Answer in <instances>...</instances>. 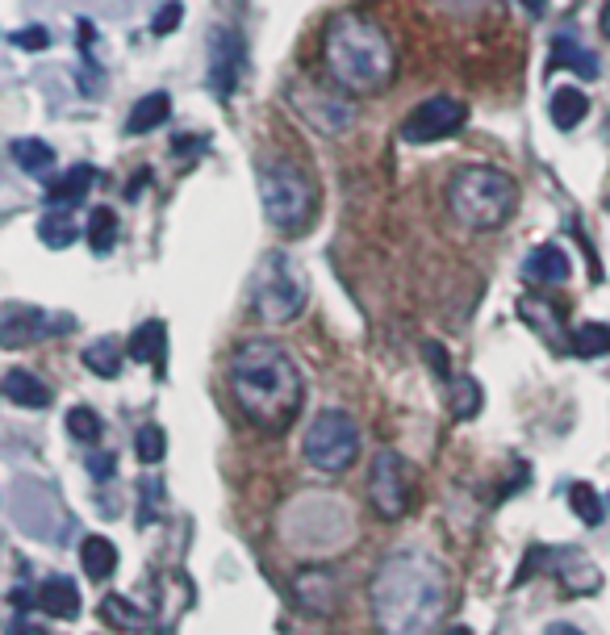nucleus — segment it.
<instances>
[{
  "mask_svg": "<svg viewBox=\"0 0 610 635\" xmlns=\"http://www.w3.org/2000/svg\"><path fill=\"white\" fill-rule=\"evenodd\" d=\"M569 506H573V514H577L585 527H598V523H602V498H598L594 485L573 481V485H569Z\"/></svg>",
  "mask_w": 610,
  "mask_h": 635,
  "instance_id": "29",
  "label": "nucleus"
},
{
  "mask_svg": "<svg viewBox=\"0 0 610 635\" xmlns=\"http://www.w3.org/2000/svg\"><path fill=\"white\" fill-rule=\"evenodd\" d=\"M548 635H585L581 627H573V623H552L548 627Z\"/></svg>",
  "mask_w": 610,
  "mask_h": 635,
  "instance_id": "40",
  "label": "nucleus"
},
{
  "mask_svg": "<svg viewBox=\"0 0 610 635\" xmlns=\"http://www.w3.org/2000/svg\"><path fill=\"white\" fill-rule=\"evenodd\" d=\"M527 280H535V285H560V280H569V255L544 243V247H535L527 255V264H523Z\"/></svg>",
  "mask_w": 610,
  "mask_h": 635,
  "instance_id": "17",
  "label": "nucleus"
},
{
  "mask_svg": "<svg viewBox=\"0 0 610 635\" xmlns=\"http://www.w3.org/2000/svg\"><path fill=\"white\" fill-rule=\"evenodd\" d=\"M180 13H184V9L176 5V0H172V5H163V9L155 13V21H151V30H155L159 38H163V34H172V30L180 26Z\"/></svg>",
  "mask_w": 610,
  "mask_h": 635,
  "instance_id": "35",
  "label": "nucleus"
},
{
  "mask_svg": "<svg viewBox=\"0 0 610 635\" xmlns=\"http://www.w3.org/2000/svg\"><path fill=\"white\" fill-rule=\"evenodd\" d=\"M84 368L88 372H97V376H113L122 372V351H117V343L113 339H97V343H88L84 347Z\"/></svg>",
  "mask_w": 610,
  "mask_h": 635,
  "instance_id": "27",
  "label": "nucleus"
},
{
  "mask_svg": "<svg viewBox=\"0 0 610 635\" xmlns=\"http://www.w3.org/2000/svg\"><path fill=\"white\" fill-rule=\"evenodd\" d=\"M92 180H97V168H92V163H76V168L72 172H67V176H59L51 188H46V201H51V205H67V209H72L84 193H88V188H92Z\"/></svg>",
  "mask_w": 610,
  "mask_h": 635,
  "instance_id": "21",
  "label": "nucleus"
},
{
  "mask_svg": "<svg viewBox=\"0 0 610 635\" xmlns=\"http://www.w3.org/2000/svg\"><path fill=\"white\" fill-rule=\"evenodd\" d=\"M130 356H134L138 364L163 368V356H168V326H163L159 318H147V322L130 335Z\"/></svg>",
  "mask_w": 610,
  "mask_h": 635,
  "instance_id": "18",
  "label": "nucleus"
},
{
  "mask_svg": "<svg viewBox=\"0 0 610 635\" xmlns=\"http://www.w3.org/2000/svg\"><path fill=\"white\" fill-rule=\"evenodd\" d=\"M322 59L326 72L339 84V92L351 97H368V92H385L397 76V46L385 34L381 21L364 13H339L326 21L322 30Z\"/></svg>",
  "mask_w": 610,
  "mask_h": 635,
  "instance_id": "3",
  "label": "nucleus"
},
{
  "mask_svg": "<svg viewBox=\"0 0 610 635\" xmlns=\"http://www.w3.org/2000/svg\"><path fill=\"white\" fill-rule=\"evenodd\" d=\"M5 397L13 406H26V410H46L55 402V393H51V385L42 381L38 372H30V368H9L5 372Z\"/></svg>",
  "mask_w": 610,
  "mask_h": 635,
  "instance_id": "15",
  "label": "nucleus"
},
{
  "mask_svg": "<svg viewBox=\"0 0 610 635\" xmlns=\"http://www.w3.org/2000/svg\"><path fill=\"white\" fill-rule=\"evenodd\" d=\"M168 113H172V97H168V92H147L143 101H134L126 130L130 134H151V130H159L163 122H168Z\"/></svg>",
  "mask_w": 610,
  "mask_h": 635,
  "instance_id": "20",
  "label": "nucleus"
},
{
  "mask_svg": "<svg viewBox=\"0 0 610 635\" xmlns=\"http://www.w3.org/2000/svg\"><path fill=\"white\" fill-rule=\"evenodd\" d=\"M101 619H105L113 631H147V627H151L143 610H138L134 602H126V598H117V594H105V598H101Z\"/></svg>",
  "mask_w": 610,
  "mask_h": 635,
  "instance_id": "25",
  "label": "nucleus"
},
{
  "mask_svg": "<svg viewBox=\"0 0 610 635\" xmlns=\"http://www.w3.org/2000/svg\"><path fill=\"white\" fill-rule=\"evenodd\" d=\"M88 243H92V251H97V255H109L117 247V214H113V209H92Z\"/></svg>",
  "mask_w": 610,
  "mask_h": 635,
  "instance_id": "30",
  "label": "nucleus"
},
{
  "mask_svg": "<svg viewBox=\"0 0 610 635\" xmlns=\"http://www.w3.org/2000/svg\"><path fill=\"white\" fill-rule=\"evenodd\" d=\"M301 452L318 473H347L360 460V427L356 418L343 410H322L310 427H305Z\"/></svg>",
  "mask_w": 610,
  "mask_h": 635,
  "instance_id": "7",
  "label": "nucleus"
},
{
  "mask_svg": "<svg viewBox=\"0 0 610 635\" xmlns=\"http://www.w3.org/2000/svg\"><path fill=\"white\" fill-rule=\"evenodd\" d=\"M443 635H473V631H468V627H452V631H443Z\"/></svg>",
  "mask_w": 610,
  "mask_h": 635,
  "instance_id": "43",
  "label": "nucleus"
},
{
  "mask_svg": "<svg viewBox=\"0 0 610 635\" xmlns=\"http://www.w3.org/2000/svg\"><path fill=\"white\" fill-rule=\"evenodd\" d=\"M230 393L251 427L264 435H285L305 406L301 368L289 360L285 347L268 343V339H251L234 351Z\"/></svg>",
  "mask_w": 610,
  "mask_h": 635,
  "instance_id": "1",
  "label": "nucleus"
},
{
  "mask_svg": "<svg viewBox=\"0 0 610 635\" xmlns=\"http://www.w3.org/2000/svg\"><path fill=\"white\" fill-rule=\"evenodd\" d=\"M573 351L581 360H598L610 351V326L606 322H581L573 331Z\"/></svg>",
  "mask_w": 610,
  "mask_h": 635,
  "instance_id": "26",
  "label": "nucleus"
},
{
  "mask_svg": "<svg viewBox=\"0 0 610 635\" xmlns=\"http://www.w3.org/2000/svg\"><path fill=\"white\" fill-rule=\"evenodd\" d=\"M289 101L301 109V117L322 134H347L351 122H356V109H351L343 97L335 92H322V88H293Z\"/></svg>",
  "mask_w": 610,
  "mask_h": 635,
  "instance_id": "11",
  "label": "nucleus"
},
{
  "mask_svg": "<svg viewBox=\"0 0 610 635\" xmlns=\"http://www.w3.org/2000/svg\"><path fill=\"white\" fill-rule=\"evenodd\" d=\"M113 468H117L113 456H101V452L88 456V473H92V477H113Z\"/></svg>",
  "mask_w": 610,
  "mask_h": 635,
  "instance_id": "38",
  "label": "nucleus"
},
{
  "mask_svg": "<svg viewBox=\"0 0 610 635\" xmlns=\"http://www.w3.org/2000/svg\"><path fill=\"white\" fill-rule=\"evenodd\" d=\"M159 493H163L159 481L147 477V481H143V523H155V519H159Z\"/></svg>",
  "mask_w": 610,
  "mask_h": 635,
  "instance_id": "36",
  "label": "nucleus"
},
{
  "mask_svg": "<svg viewBox=\"0 0 610 635\" xmlns=\"http://www.w3.org/2000/svg\"><path fill=\"white\" fill-rule=\"evenodd\" d=\"M552 51H556V63H560V67H573V72H577V76H585V80L598 76V59H594L590 51H585V46H577L573 38L560 34V38L552 42Z\"/></svg>",
  "mask_w": 610,
  "mask_h": 635,
  "instance_id": "28",
  "label": "nucleus"
},
{
  "mask_svg": "<svg viewBox=\"0 0 610 635\" xmlns=\"http://www.w3.org/2000/svg\"><path fill=\"white\" fill-rule=\"evenodd\" d=\"M552 122H556V130H577L581 122H585V113H590V97H585L581 88H573V84H565V88H556L552 92Z\"/></svg>",
  "mask_w": 610,
  "mask_h": 635,
  "instance_id": "19",
  "label": "nucleus"
},
{
  "mask_svg": "<svg viewBox=\"0 0 610 635\" xmlns=\"http://www.w3.org/2000/svg\"><path fill=\"white\" fill-rule=\"evenodd\" d=\"M523 9H527L531 17H544V13H548V0H523Z\"/></svg>",
  "mask_w": 610,
  "mask_h": 635,
  "instance_id": "41",
  "label": "nucleus"
},
{
  "mask_svg": "<svg viewBox=\"0 0 610 635\" xmlns=\"http://www.w3.org/2000/svg\"><path fill=\"white\" fill-rule=\"evenodd\" d=\"M410 481H414L410 477V464L397 452H377V456H372L368 502H372V510H377L385 523H397L410 510V498H414V485Z\"/></svg>",
  "mask_w": 610,
  "mask_h": 635,
  "instance_id": "8",
  "label": "nucleus"
},
{
  "mask_svg": "<svg viewBox=\"0 0 610 635\" xmlns=\"http://www.w3.org/2000/svg\"><path fill=\"white\" fill-rule=\"evenodd\" d=\"M34 606L42 610V615L72 623V619L80 615V585H76L72 577H46V581L38 585Z\"/></svg>",
  "mask_w": 610,
  "mask_h": 635,
  "instance_id": "14",
  "label": "nucleus"
},
{
  "mask_svg": "<svg viewBox=\"0 0 610 635\" xmlns=\"http://www.w3.org/2000/svg\"><path fill=\"white\" fill-rule=\"evenodd\" d=\"M598 26H602V38H610V0L602 5V17H598Z\"/></svg>",
  "mask_w": 610,
  "mask_h": 635,
  "instance_id": "42",
  "label": "nucleus"
},
{
  "mask_svg": "<svg viewBox=\"0 0 610 635\" xmlns=\"http://www.w3.org/2000/svg\"><path fill=\"white\" fill-rule=\"evenodd\" d=\"M448 209L468 230H502L514 218V209H519V184L502 168L468 163V168H456L448 180Z\"/></svg>",
  "mask_w": 610,
  "mask_h": 635,
  "instance_id": "4",
  "label": "nucleus"
},
{
  "mask_svg": "<svg viewBox=\"0 0 610 635\" xmlns=\"http://www.w3.org/2000/svg\"><path fill=\"white\" fill-rule=\"evenodd\" d=\"M38 239L51 251H67V247H72L80 239V222L72 218V209H51V214H42Z\"/></svg>",
  "mask_w": 610,
  "mask_h": 635,
  "instance_id": "22",
  "label": "nucleus"
},
{
  "mask_svg": "<svg viewBox=\"0 0 610 635\" xmlns=\"http://www.w3.org/2000/svg\"><path fill=\"white\" fill-rule=\"evenodd\" d=\"M134 452H138V460L159 464L163 452H168V435H163L155 422H147V427H138V435H134Z\"/></svg>",
  "mask_w": 610,
  "mask_h": 635,
  "instance_id": "32",
  "label": "nucleus"
},
{
  "mask_svg": "<svg viewBox=\"0 0 610 635\" xmlns=\"http://www.w3.org/2000/svg\"><path fill=\"white\" fill-rule=\"evenodd\" d=\"M468 122V109L456 97H431L418 109H410V117L402 122V138L410 147H427V143H443V138H456Z\"/></svg>",
  "mask_w": 610,
  "mask_h": 635,
  "instance_id": "10",
  "label": "nucleus"
},
{
  "mask_svg": "<svg viewBox=\"0 0 610 635\" xmlns=\"http://www.w3.org/2000/svg\"><path fill=\"white\" fill-rule=\"evenodd\" d=\"M72 318H51L42 310H26V305H9L5 318H0V343L5 347H21L30 339H46V335H59V331H72Z\"/></svg>",
  "mask_w": 610,
  "mask_h": 635,
  "instance_id": "12",
  "label": "nucleus"
},
{
  "mask_svg": "<svg viewBox=\"0 0 610 635\" xmlns=\"http://www.w3.org/2000/svg\"><path fill=\"white\" fill-rule=\"evenodd\" d=\"M5 635H42V631H38L34 623H26V619H21V615H17V619H9V627H5Z\"/></svg>",
  "mask_w": 610,
  "mask_h": 635,
  "instance_id": "39",
  "label": "nucleus"
},
{
  "mask_svg": "<svg viewBox=\"0 0 610 635\" xmlns=\"http://www.w3.org/2000/svg\"><path fill=\"white\" fill-rule=\"evenodd\" d=\"M305 272L289 260V255H268L255 272V285H251V305H255V318L268 322V326H289L301 310H305Z\"/></svg>",
  "mask_w": 610,
  "mask_h": 635,
  "instance_id": "6",
  "label": "nucleus"
},
{
  "mask_svg": "<svg viewBox=\"0 0 610 635\" xmlns=\"http://www.w3.org/2000/svg\"><path fill=\"white\" fill-rule=\"evenodd\" d=\"M34 502H38L34 485L17 481L13 493H9V510H13L17 527L26 535H34V539H63L67 531H72V510L59 502V493L51 485H46V493H42V506H34Z\"/></svg>",
  "mask_w": 610,
  "mask_h": 635,
  "instance_id": "9",
  "label": "nucleus"
},
{
  "mask_svg": "<svg viewBox=\"0 0 610 635\" xmlns=\"http://www.w3.org/2000/svg\"><path fill=\"white\" fill-rule=\"evenodd\" d=\"M13 163L21 172H30V176H46L55 168V151H51V143H42V138H17V143H13Z\"/></svg>",
  "mask_w": 610,
  "mask_h": 635,
  "instance_id": "24",
  "label": "nucleus"
},
{
  "mask_svg": "<svg viewBox=\"0 0 610 635\" xmlns=\"http://www.w3.org/2000/svg\"><path fill=\"white\" fill-rule=\"evenodd\" d=\"M422 351H427V364H431L439 376H452V368H448V356H443V347H439V343H427Z\"/></svg>",
  "mask_w": 610,
  "mask_h": 635,
  "instance_id": "37",
  "label": "nucleus"
},
{
  "mask_svg": "<svg viewBox=\"0 0 610 635\" xmlns=\"http://www.w3.org/2000/svg\"><path fill=\"white\" fill-rule=\"evenodd\" d=\"M297 598H301L305 610H314V615H335V606H339L335 581H331V573H322V569L297 573Z\"/></svg>",
  "mask_w": 610,
  "mask_h": 635,
  "instance_id": "16",
  "label": "nucleus"
},
{
  "mask_svg": "<svg viewBox=\"0 0 610 635\" xmlns=\"http://www.w3.org/2000/svg\"><path fill=\"white\" fill-rule=\"evenodd\" d=\"M9 42L13 46H26V51H46V46H51V34H46L42 26H30V30L9 34Z\"/></svg>",
  "mask_w": 610,
  "mask_h": 635,
  "instance_id": "34",
  "label": "nucleus"
},
{
  "mask_svg": "<svg viewBox=\"0 0 610 635\" xmlns=\"http://www.w3.org/2000/svg\"><path fill=\"white\" fill-rule=\"evenodd\" d=\"M381 635H427L448 610V573L422 552H393L368 585Z\"/></svg>",
  "mask_w": 610,
  "mask_h": 635,
  "instance_id": "2",
  "label": "nucleus"
},
{
  "mask_svg": "<svg viewBox=\"0 0 610 635\" xmlns=\"http://www.w3.org/2000/svg\"><path fill=\"white\" fill-rule=\"evenodd\" d=\"M105 431V422L97 410H88V406H76V410H67V435L80 439V443H97Z\"/></svg>",
  "mask_w": 610,
  "mask_h": 635,
  "instance_id": "31",
  "label": "nucleus"
},
{
  "mask_svg": "<svg viewBox=\"0 0 610 635\" xmlns=\"http://www.w3.org/2000/svg\"><path fill=\"white\" fill-rule=\"evenodd\" d=\"M80 560H84V573L92 581H109L113 569H117V548H113V539L105 535H88L84 544H80Z\"/></svg>",
  "mask_w": 610,
  "mask_h": 635,
  "instance_id": "23",
  "label": "nucleus"
},
{
  "mask_svg": "<svg viewBox=\"0 0 610 635\" xmlns=\"http://www.w3.org/2000/svg\"><path fill=\"white\" fill-rule=\"evenodd\" d=\"M477 410H481V385L477 381H456V389H452V414L460 422H468Z\"/></svg>",
  "mask_w": 610,
  "mask_h": 635,
  "instance_id": "33",
  "label": "nucleus"
},
{
  "mask_svg": "<svg viewBox=\"0 0 610 635\" xmlns=\"http://www.w3.org/2000/svg\"><path fill=\"white\" fill-rule=\"evenodd\" d=\"M260 205H264V218L285 230V234H297L314 222L318 214V188L314 180L305 176L297 163L289 159H272L260 168Z\"/></svg>",
  "mask_w": 610,
  "mask_h": 635,
  "instance_id": "5",
  "label": "nucleus"
},
{
  "mask_svg": "<svg viewBox=\"0 0 610 635\" xmlns=\"http://www.w3.org/2000/svg\"><path fill=\"white\" fill-rule=\"evenodd\" d=\"M209 84H214L218 97H230L234 84H239V38L230 30L209 34Z\"/></svg>",
  "mask_w": 610,
  "mask_h": 635,
  "instance_id": "13",
  "label": "nucleus"
}]
</instances>
